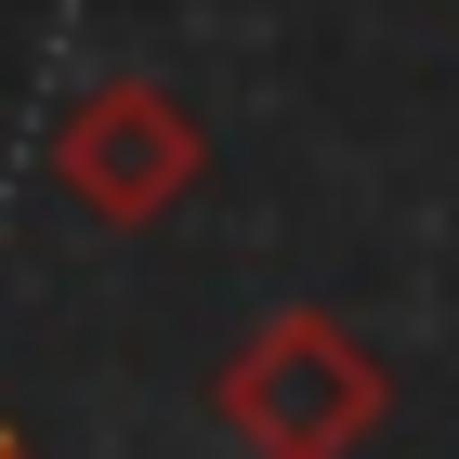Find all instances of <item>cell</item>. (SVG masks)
<instances>
[{
    "mask_svg": "<svg viewBox=\"0 0 459 459\" xmlns=\"http://www.w3.org/2000/svg\"><path fill=\"white\" fill-rule=\"evenodd\" d=\"M211 420L237 433L249 459H354L394 420V368L354 342L316 302H276L237 354L211 368Z\"/></svg>",
    "mask_w": 459,
    "mask_h": 459,
    "instance_id": "6da1fadb",
    "label": "cell"
},
{
    "mask_svg": "<svg viewBox=\"0 0 459 459\" xmlns=\"http://www.w3.org/2000/svg\"><path fill=\"white\" fill-rule=\"evenodd\" d=\"M39 158H53V184H66L92 223H118V237L171 223L184 197H197V171H211V144H197L184 92H158V79H92V92L53 118Z\"/></svg>",
    "mask_w": 459,
    "mask_h": 459,
    "instance_id": "7a4b0ae2",
    "label": "cell"
},
{
    "mask_svg": "<svg viewBox=\"0 0 459 459\" xmlns=\"http://www.w3.org/2000/svg\"><path fill=\"white\" fill-rule=\"evenodd\" d=\"M0 459H39V446H27V433H13V420H0Z\"/></svg>",
    "mask_w": 459,
    "mask_h": 459,
    "instance_id": "3957f363",
    "label": "cell"
}]
</instances>
